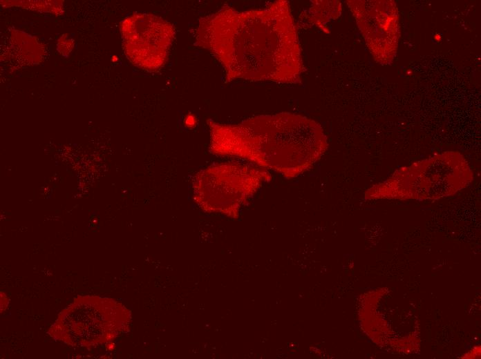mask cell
I'll return each mask as SVG.
<instances>
[{
	"instance_id": "1",
	"label": "cell",
	"mask_w": 481,
	"mask_h": 359,
	"mask_svg": "<svg viewBox=\"0 0 481 359\" xmlns=\"http://www.w3.org/2000/svg\"><path fill=\"white\" fill-rule=\"evenodd\" d=\"M298 30L286 0L246 11L225 4L199 19L195 42L220 63L226 82L296 84L305 71Z\"/></svg>"
},
{
	"instance_id": "2",
	"label": "cell",
	"mask_w": 481,
	"mask_h": 359,
	"mask_svg": "<svg viewBox=\"0 0 481 359\" xmlns=\"http://www.w3.org/2000/svg\"><path fill=\"white\" fill-rule=\"evenodd\" d=\"M207 124L211 153L246 159L286 179L310 169L328 146L320 124L295 113L260 115L236 124Z\"/></svg>"
},
{
	"instance_id": "3",
	"label": "cell",
	"mask_w": 481,
	"mask_h": 359,
	"mask_svg": "<svg viewBox=\"0 0 481 359\" xmlns=\"http://www.w3.org/2000/svg\"><path fill=\"white\" fill-rule=\"evenodd\" d=\"M473 179L465 157L457 151H446L399 168L368 188L365 198L436 200L455 195Z\"/></svg>"
},
{
	"instance_id": "4",
	"label": "cell",
	"mask_w": 481,
	"mask_h": 359,
	"mask_svg": "<svg viewBox=\"0 0 481 359\" xmlns=\"http://www.w3.org/2000/svg\"><path fill=\"white\" fill-rule=\"evenodd\" d=\"M197 185L196 195L201 208L236 217L240 206L259 188L270 181L271 175L260 169L237 163L221 164L210 167Z\"/></svg>"
},
{
	"instance_id": "5",
	"label": "cell",
	"mask_w": 481,
	"mask_h": 359,
	"mask_svg": "<svg viewBox=\"0 0 481 359\" xmlns=\"http://www.w3.org/2000/svg\"><path fill=\"white\" fill-rule=\"evenodd\" d=\"M123 48L129 61L148 71H158L166 64L176 35L175 27L149 13H134L120 23Z\"/></svg>"
},
{
	"instance_id": "6",
	"label": "cell",
	"mask_w": 481,
	"mask_h": 359,
	"mask_svg": "<svg viewBox=\"0 0 481 359\" xmlns=\"http://www.w3.org/2000/svg\"><path fill=\"white\" fill-rule=\"evenodd\" d=\"M351 11L374 59L390 64L396 57L401 35L399 11L391 0H349Z\"/></svg>"
},
{
	"instance_id": "7",
	"label": "cell",
	"mask_w": 481,
	"mask_h": 359,
	"mask_svg": "<svg viewBox=\"0 0 481 359\" xmlns=\"http://www.w3.org/2000/svg\"><path fill=\"white\" fill-rule=\"evenodd\" d=\"M341 11V3L339 1H311V6L299 15L297 28L306 29L316 26L321 30L328 32L327 23L339 18Z\"/></svg>"
},
{
	"instance_id": "8",
	"label": "cell",
	"mask_w": 481,
	"mask_h": 359,
	"mask_svg": "<svg viewBox=\"0 0 481 359\" xmlns=\"http://www.w3.org/2000/svg\"><path fill=\"white\" fill-rule=\"evenodd\" d=\"M196 117L192 114L188 115L185 119V124L188 127H194L196 125Z\"/></svg>"
}]
</instances>
